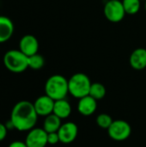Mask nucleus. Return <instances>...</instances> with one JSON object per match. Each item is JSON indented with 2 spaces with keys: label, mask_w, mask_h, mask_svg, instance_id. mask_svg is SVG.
<instances>
[{
  "label": "nucleus",
  "mask_w": 146,
  "mask_h": 147,
  "mask_svg": "<svg viewBox=\"0 0 146 147\" xmlns=\"http://www.w3.org/2000/svg\"><path fill=\"white\" fill-rule=\"evenodd\" d=\"M140 1H145V0H140Z\"/></svg>",
  "instance_id": "b1692460"
},
{
  "label": "nucleus",
  "mask_w": 146,
  "mask_h": 147,
  "mask_svg": "<svg viewBox=\"0 0 146 147\" xmlns=\"http://www.w3.org/2000/svg\"><path fill=\"white\" fill-rule=\"evenodd\" d=\"M145 10H146V0H145Z\"/></svg>",
  "instance_id": "5701e85b"
},
{
  "label": "nucleus",
  "mask_w": 146,
  "mask_h": 147,
  "mask_svg": "<svg viewBox=\"0 0 146 147\" xmlns=\"http://www.w3.org/2000/svg\"><path fill=\"white\" fill-rule=\"evenodd\" d=\"M103 12L105 17L114 23L120 22L126 16L122 2L120 0H108L104 5Z\"/></svg>",
  "instance_id": "423d86ee"
},
{
  "label": "nucleus",
  "mask_w": 146,
  "mask_h": 147,
  "mask_svg": "<svg viewBox=\"0 0 146 147\" xmlns=\"http://www.w3.org/2000/svg\"><path fill=\"white\" fill-rule=\"evenodd\" d=\"M28 67L33 70H40L45 65V59L42 55L39 53H35L32 56L28 57Z\"/></svg>",
  "instance_id": "a211bd4d"
},
{
  "label": "nucleus",
  "mask_w": 146,
  "mask_h": 147,
  "mask_svg": "<svg viewBox=\"0 0 146 147\" xmlns=\"http://www.w3.org/2000/svg\"><path fill=\"white\" fill-rule=\"evenodd\" d=\"M7 136V127L0 122V142L3 141Z\"/></svg>",
  "instance_id": "412c9836"
},
{
  "label": "nucleus",
  "mask_w": 146,
  "mask_h": 147,
  "mask_svg": "<svg viewBox=\"0 0 146 147\" xmlns=\"http://www.w3.org/2000/svg\"><path fill=\"white\" fill-rule=\"evenodd\" d=\"M25 143L28 147H46L47 143V133L43 128L34 127L26 136Z\"/></svg>",
  "instance_id": "0eeeda50"
},
{
  "label": "nucleus",
  "mask_w": 146,
  "mask_h": 147,
  "mask_svg": "<svg viewBox=\"0 0 146 147\" xmlns=\"http://www.w3.org/2000/svg\"><path fill=\"white\" fill-rule=\"evenodd\" d=\"M38 116L34 103L28 101H20L13 107L9 121L13 128L25 132L35 127Z\"/></svg>",
  "instance_id": "f257e3e1"
},
{
  "label": "nucleus",
  "mask_w": 146,
  "mask_h": 147,
  "mask_svg": "<svg viewBox=\"0 0 146 147\" xmlns=\"http://www.w3.org/2000/svg\"><path fill=\"white\" fill-rule=\"evenodd\" d=\"M113 121H114V120L108 114H104V113L103 114H100L96 117V123L102 129H107L108 130V127L113 123Z\"/></svg>",
  "instance_id": "6ab92c4d"
},
{
  "label": "nucleus",
  "mask_w": 146,
  "mask_h": 147,
  "mask_svg": "<svg viewBox=\"0 0 146 147\" xmlns=\"http://www.w3.org/2000/svg\"><path fill=\"white\" fill-rule=\"evenodd\" d=\"M14 24L11 19L0 16V43L8 41L13 35Z\"/></svg>",
  "instance_id": "ddd939ff"
},
{
  "label": "nucleus",
  "mask_w": 146,
  "mask_h": 147,
  "mask_svg": "<svg viewBox=\"0 0 146 147\" xmlns=\"http://www.w3.org/2000/svg\"><path fill=\"white\" fill-rule=\"evenodd\" d=\"M58 117L62 119L68 118L71 114V103L65 98L61 100H57L54 102L53 112Z\"/></svg>",
  "instance_id": "4468645a"
},
{
  "label": "nucleus",
  "mask_w": 146,
  "mask_h": 147,
  "mask_svg": "<svg viewBox=\"0 0 146 147\" xmlns=\"http://www.w3.org/2000/svg\"><path fill=\"white\" fill-rule=\"evenodd\" d=\"M59 142H60V140H59L58 132L47 134V143L49 145H56Z\"/></svg>",
  "instance_id": "aec40b11"
},
{
  "label": "nucleus",
  "mask_w": 146,
  "mask_h": 147,
  "mask_svg": "<svg viewBox=\"0 0 146 147\" xmlns=\"http://www.w3.org/2000/svg\"><path fill=\"white\" fill-rule=\"evenodd\" d=\"M92 83L89 78L82 72L73 74L68 80L69 93L75 98L80 99L89 94Z\"/></svg>",
  "instance_id": "7ed1b4c3"
},
{
  "label": "nucleus",
  "mask_w": 146,
  "mask_h": 147,
  "mask_svg": "<svg viewBox=\"0 0 146 147\" xmlns=\"http://www.w3.org/2000/svg\"><path fill=\"white\" fill-rule=\"evenodd\" d=\"M109 137L116 141H123L128 139L132 134V127L130 124L123 120L114 121L108 129Z\"/></svg>",
  "instance_id": "39448f33"
},
{
  "label": "nucleus",
  "mask_w": 146,
  "mask_h": 147,
  "mask_svg": "<svg viewBox=\"0 0 146 147\" xmlns=\"http://www.w3.org/2000/svg\"><path fill=\"white\" fill-rule=\"evenodd\" d=\"M60 142L63 144H71L77 137L78 127L77 125L74 122L69 121L61 125L58 131Z\"/></svg>",
  "instance_id": "6e6552de"
},
{
  "label": "nucleus",
  "mask_w": 146,
  "mask_h": 147,
  "mask_svg": "<svg viewBox=\"0 0 146 147\" xmlns=\"http://www.w3.org/2000/svg\"><path fill=\"white\" fill-rule=\"evenodd\" d=\"M8 147H28V146L26 145L25 142L16 140V141H13L12 143H10Z\"/></svg>",
  "instance_id": "4be33fe9"
},
{
  "label": "nucleus",
  "mask_w": 146,
  "mask_h": 147,
  "mask_svg": "<svg viewBox=\"0 0 146 147\" xmlns=\"http://www.w3.org/2000/svg\"><path fill=\"white\" fill-rule=\"evenodd\" d=\"M61 125H62L61 119L52 113V114L46 116L44 123H43V129L47 134L54 133V132L59 131Z\"/></svg>",
  "instance_id": "2eb2a0df"
},
{
  "label": "nucleus",
  "mask_w": 146,
  "mask_h": 147,
  "mask_svg": "<svg viewBox=\"0 0 146 147\" xmlns=\"http://www.w3.org/2000/svg\"><path fill=\"white\" fill-rule=\"evenodd\" d=\"M45 92L54 101L65 99L69 93L68 80L59 74L51 76L45 84Z\"/></svg>",
  "instance_id": "f03ea898"
},
{
  "label": "nucleus",
  "mask_w": 146,
  "mask_h": 147,
  "mask_svg": "<svg viewBox=\"0 0 146 147\" xmlns=\"http://www.w3.org/2000/svg\"><path fill=\"white\" fill-rule=\"evenodd\" d=\"M121 2L126 14L127 15H135L140 9V0H121Z\"/></svg>",
  "instance_id": "f3484780"
},
{
  "label": "nucleus",
  "mask_w": 146,
  "mask_h": 147,
  "mask_svg": "<svg viewBox=\"0 0 146 147\" xmlns=\"http://www.w3.org/2000/svg\"><path fill=\"white\" fill-rule=\"evenodd\" d=\"M120 1H121V0H120Z\"/></svg>",
  "instance_id": "393cba45"
},
{
  "label": "nucleus",
  "mask_w": 146,
  "mask_h": 147,
  "mask_svg": "<svg viewBox=\"0 0 146 147\" xmlns=\"http://www.w3.org/2000/svg\"><path fill=\"white\" fill-rule=\"evenodd\" d=\"M97 109V101L89 95L79 99L77 103V110L83 116L93 115Z\"/></svg>",
  "instance_id": "9b49d317"
},
{
  "label": "nucleus",
  "mask_w": 146,
  "mask_h": 147,
  "mask_svg": "<svg viewBox=\"0 0 146 147\" xmlns=\"http://www.w3.org/2000/svg\"><path fill=\"white\" fill-rule=\"evenodd\" d=\"M129 63L131 66L137 71L146 68V49L139 47L135 49L130 55Z\"/></svg>",
  "instance_id": "f8f14e48"
},
{
  "label": "nucleus",
  "mask_w": 146,
  "mask_h": 147,
  "mask_svg": "<svg viewBox=\"0 0 146 147\" xmlns=\"http://www.w3.org/2000/svg\"><path fill=\"white\" fill-rule=\"evenodd\" d=\"M19 50L28 57L38 53L39 41L35 36L32 34H26L22 37L19 42Z\"/></svg>",
  "instance_id": "9d476101"
},
{
  "label": "nucleus",
  "mask_w": 146,
  "mask_h": 147,
  "mask_svg": "<svg viewBox=\"0 0 146 147\" xmlns=\"http://www.w3.org/2000/svg\"><path fill=\"white\" fill-rule=\"evenodd\" d=\"M106 92H107L106 88L102 84L93 83L90 86L89 95L92 96L93 98H95L96 101H98V100H102V98H104V96H106Z\"/></svg>",
  "instance_id": "dca6fc26"
},
{
  "label": "nucleus",
  "mask_w": 146,
  "mask_h": 147,
  "mask_svg": "<svg viewBox=\"0 0 146 147\" xmlns=\"http://www.w3.org/2000/svg\"><path fill=\"white\" fill-rule=\"evenodd\" d=\"M28 57L16 49L8 51L3 56L4 66L11 72L21 73L28 68Z\"/></svg>",
  "instance_id": "20e7f679"
},
{
  "label": "nucleus",
  "mask_w": 146,
  "mask_h": 147,
  "mask_svg": "<svg viewBox=\"0 0 146 147\" xmlns=\"http://www.w3.org/2000/svg\"><path fill=\"white\" fill-rule=\"evenodd\" d=\"M55 101L52 99L47 95L41 96L38 97L34 102L35 111L39 116H47L53 112Z\"/></svg>",
  "instance_id": "1a4fd4ad"
}]
</instances>
